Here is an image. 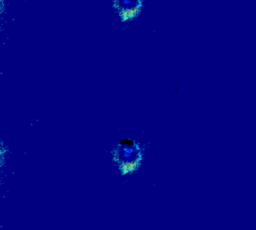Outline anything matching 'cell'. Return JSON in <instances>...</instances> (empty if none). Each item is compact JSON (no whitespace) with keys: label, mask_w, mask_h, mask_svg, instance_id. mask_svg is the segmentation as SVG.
<instances>
[{"label":"cell","mask_w":256,"mask_h":230,"mask_svg":"<svg viewBox=\"0 0 256 230\" xmlns=\"http://www.w3.org/2000/svg\"><path fill=\"white\" fill-rule=\"evenodd\" d=\"M116 7L120 10L123 20L135 16L141 8V0H115Z\"/></svg>","instance_id":"cell-1"}]
</instances>
